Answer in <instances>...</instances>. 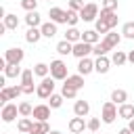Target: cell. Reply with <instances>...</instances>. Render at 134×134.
Instances as JSON below:
<instances>
[{
	"label": "cell",
	"instance_id": "cell-1",
	"mask_svg": "<svg viewBox=\"0 0 134 134\" xmlns=\"http://www.w3.org/2000/svg\"><path fill=\"white\" fill-rule=\"evenodd\" d=\"M36 94L40 96V98H48L50 94H54V77L50 75H46V77H42V82L38 84V88H36Z\"/></svg>",
	"mask_w": 134,
	"mask_h": 134
},
{
	"label": "cell",
	"instance_id": "cell-2",
	"mask_svg": "<svg viewBox=\"0 0 134 134\" xmlns=\"http://www.w3.org/2000/svg\"><path fill=\"white\" fill-rule=\"evenodd\" d=\"M50 75H52L54 80H67V77H69V73H67V63L61 61V59L52 61V63H50Z\"/></svg>",
	"mask_w": 134,
	"mask_h": 134
},
{
	"label": "cell",
	"instance_id": "cell-3",
	"mask_svg": "<svg viewBox=\"0 0 134 134\" xmlns=\"http://www.w3.org/2000/svg\"><path fill=\"white\" fill-rule=\"evenodd\" d=\"M117 115H119V111H117V105H115L113 100H107V103L103 105V113H100V119H103L105 124H113Z\"/></svg>",
	"mask_w": 134,
	"mask_h": 134
},
{
	"label": "cell",
	"instance_id": "cell-4",
	"mask_svg": "<svg viewBox=\"0 0 134 134\" xmlns=\"http://www.w3.org/2000/svg\"><path fill=\"white\" fill-rule=\"evenodd\" d=\"M21 86H23V94H34L38 86H34V69H23L21 73Z\"/></svg>",
	"mask_w": 134,
	"mask_h": 134
},
{
	"label": "cell",
	"instance_id": "cell-5",
	"mask_svg": "<svg viewBox=\"0 0 134 134\" xmlns=\"http://www.w3.org/2000/svg\"><path fill=\"white\" fill-rule=\"evenodd\" d=\"M19 94H23V86H10V88H2L0 90V103H2V107L8 103V100H13V98H17Z\"/></svg>",
	"mask_w": 134,
	"mask_h": 134
},
{
	"label": "cell",
	"instance_id": "cell-6",
	"mask_svg": "<svg viewBox=\"0 0 134 134\" xmlns=\"http://www.w3.org/2000/svg\"><path fill=\"white\" fill-rule=\"evenodd\" d=\"M80 19H82V21H96V19H98V4L88 2V4L80 10Z\"/></svg>",
	"mask_w": 134,
	"mask_h": 134
},
{
	"label": "cell",
	"instance_id": "cell-7",
	"mask_svg": "<svg viewBox=\"0 0 134 134\" xmlns=\"http://www.w3.org/2000/svg\"><path fill=\"white\" fill-rule=\"evenodd\" d=\"M4 59H6V63L21 65V61L25 59V52H23V48H19V46H13V48H8V50L4 52Z\"/></svg>",
	"mask_w": 134,
	"mask_h": 134
},
{
	"label": "cell",
	"instance_id": "cell-8",
	"mask_svg": "<svg viewBox=\"0 0 134 134\" xmlns=\"http://www.w3.org/2000/svg\"><path fill=\"white\" fill-rule=\"evenodd\" d=\"M92 48H94V44H88V42L80 40V42H75V44H73V57L84 59V57H88V54L92 52Z\"/></svg>",
	"mask_w": 134,
	"mask_h": 134
},
{
	"label": "cell",
	"instance_id": "cell-9",
	"mask_svg": "<svg viewBox=\"0 0 134 134\" xmlns=\"http://www.w3.org/2000/svg\"><path fill=\"white\" fill-rule=\"evenodd\" d=\"M17 113H19V107H17V105H13V103H6V105L2 107V113H0V117H2V121L10 124V121H15Z\"/></svg>",
	"mask_w": 134,
	"mask_h": 134
},
{
	"label": "cell",
	"instance_id": "cell-10",
	"mask_svg": "<svg viewBox=\"0 0 134 134\" xmlns=\"http://www.w3.org/2000/svg\"><path fill=\"white\" fill-rule=\"evenodd\" d=\"M31 115H34L36 121H48V117H50V105H36Z\"/></svg>",
	"mask_w": 134,
	"mask_h": 134
},
{
	"label": "cell",
	"instance_id": "cell-11",
	"mask_svg": "<svg viewBox=\"0 0 134 134\" xmlns=\"http://www.w3.org/2000/svg\"><path fill=\"white\" fill-rule=\"evenodd\" d=\"M111 29L117 27V10H109V8H100V15H98Z\"/></svg>",
	"mask_w": 134,
	"mask_h": 134
},
{
	"label": "cell",
	"instance_id": "cell-12",
	"mask_svg": "<svg viewBox=\"0 0 134 134\" xmlns=\"http://www.w3.org/2000/svg\"><path fill=\"white\" fill-rule=\"evenodd\" d=\"M84 128H88V124L84 121V117L75 115V117H71V119H69V132H71V134H82V132H84Z\"/></svg>",
	"mask_w": 134,
	"mask_h": 134
},
{
	"label": "cell",
	"instance_id": "cell-13",
	"mask_svg": "<svg viewBox=\"0 0 134 134\" xmlns=\"http://www.w3.org/2000/svg\"><path fill=\"white\" fill-rule=\"evenodd\" d=\"M119 42H121V36H119V34H115V31H109V34L103 38V42H100V44H103L107 50H113Z\"/></svg>",
	"mask_w": 134,
	"mask_h": 134
},
{
	"label": "cell",
	"instance_id": "cell-14",
	"mask_svg": "<svg viewBox=\"0 0 134 134\" xmlns=\"http://www.w3.org/2000/svg\"><path fill=\"white\" fill-rule=\"evenodd\" d=\"M48 17H50V21H54V23H67V10H63V8H59V6H52V8L48 10Z\"/></svg>",
	"mask_w": 134,
	"mask_h": 134
},
{
	"label": "cell",
	"instance_id": "cell-15",
	"mask_svg": "<svg viewBox=\"0 0 134 134\" xmlns=\"http://www.w3.org/2000/svg\"><path fill=\"white\" fill-rule=\"evenodd\" d=\"M92 71H94V61H92V59H88V57L80 59V63H77V73L88 75V73H92Z\"/></svg>",
	"mask_w": 134,
	"mask_h": 134
},
{
	"label": "cell",
	"instance_id": "cell-16",
	"mask_svg": "<svg viewBox=\"0 0 134 134\" xmlns=\"http://www.w3.org/2000/svg\"><path fill=\"white\" fill-rule=\"evenodd\" d=\"M109 67H111V59L107 54L105 57H96V61H94V71L96 73H107Z\"/></svg>",
	"mask_w": 134,
	"mask_h": 134
},
{
	"label": "cell",
	"instance_id": "cell-17",
	"mask_svg": "<svg viewBox=\"0 0 134 134\" xmlns=\"http://www.w3.org/2000/svg\"><path fill=\"white\" fill-rule=\"evenodd\" d=\"M117 111H119V117L121 119H134V105L132 103H124V105H119L117 107Z\"/></svg>",
	"mask_w": 134,
	"mask_h": 134
},
{
	"label": "cell",
	"instance_id": "cell-18",
	"mask_svg": "<svg viewBox=\"0 0 134 134\" xmlns=\"http://www.w3.org/2000/svg\"><path fill=\"white\" fill-rule=\"evenodd\" d=\"M25 23H27V27H40V25H42L40 13H38V10H29V13L25 15Z\"/></svg>",
	"mask_w": 134,
	"mask_h": 134
},
{
	"label": "cell",
	"instance_id": "cell-19",
	"mask_svg": "<svg viewBox=\"0 0 134 134\" xmlns=\"http://www.w3.org/2000/svg\"><path fill=\"white\" fill-rule=\"evenodd\" d=\"M40 31H42L44 38H54V36H57V23H54V21L42 23V25H40Z\"/></svg>",
	"mask_w": 134,
	"mask_h": 134
},
{
	"label": "cell",
	"instance_id": "cell-20",
	"mask_svg": "<svg viewBox=\"0 0 134 134\" xmlns=\"http://www.w3.org/2000/svg\"><path fill=\"white\" fill-rule=\"evenodd\" d=\"M40 38H44L42 31H40V27H29V29L25 31V40H27L29 44H38Z\"/></svg>",
	"mask_w": 134,
	"mask_h": 134
},
{
	"label": "cell",
	"instance_id": "cell-21",
	"mask_svg": "<svg viewBox=\"0 0 134 134\" xmlns=\"http://www.w3.org/2000/svg\"><path fill=\"white\" fill-rule=\"evenodd\" d=\"M111 100H113L115 105H124V103H128V92H126L124 88H115V90L111 92Z\"/></svg>",
	"mask_w": 134,
	"mask_h": 134
},
{
	"label": "cell",
	"instance_id": "cell-22",
	"mask_svg": "<svg viewBox=\"0 0 134 134\" xmlns=\"http://www.w3.org/2000/svg\"><path fill=\"white\" fill-rule=\"evenodd\" d=\"M82 40L88 42V44H98L100 34H98L96 29H86V31H82Z\"/></svg>",
	"mask_w": 134,
	"mask_h": 134
},
{
	"label": "cell",
	"instance_id": "cell-23",
	"mask_svg": "<svg viewBox=\"0 0 134 134\" xmlns=\"http://www.w3.org/2000/svg\"><path fill=\"white\" fill-rule=\"evenodd\" d=\"M57 52H59L61 57H67V54H73V44H71L69 40H61V42L57 44Z\"/></svg>",
	"mask_w": 134,
	"mask_h": 134
},
{
	"label": "cell",
	"instance_id": "cell-24",
	"mask_svg": "<svg viewBox=\"0 0 134 134\" xmlns=\"http://www.w3.org/2000/svg\"><path fill=\"white\" fill-rule=\"evenodd\" d=\"M73 113L80 115V117L88 115V113H90V105H88V100H75V105H73Z\"/></svg>",
	"mask_w": 134,
	"mask_h": 134
},
{
	"label": "cell",
	"instance_id": "cell-25",
	"mask_svg": "<svg viewBox=\"0 0 134 134\" xmlns=\"http://www.w3.org/2000/svg\"><path fill=\"white\" fill-rule=\"evenodd\" d=\"M111 63L117 65V67H121V65L128 63V54H126L124 50H113V54H111Z\"/></svg>",
	"mask_w": 134,
	"mask_h": 134
},
{
	"label": "cell",
	"instance_id": "cell-26",
	"mask_svg": "<svg viewBox=\"0 0 134 134\" xmlns=\"http://www.w3.org/2000/svg\"><path fill=\"white\" fill-rule=\"evenodd\" d=\"M48 132H50L48 121H34V126L29 130V134H48Z\"/></svg>",
	"mask_w": 134,
	"mask_h": 134
},
{
	"label": "cell",
	"instance_id": "cell-27",
	"mask_svg": "<svg viewBox=\"0 0 134 134\" xmlns=\"http://www.w3.org/2000/svg\"><path fill=\"white\" fill-rule=\"evenodd\" d=\"M65 84H69V86H73V88H77V90H82V88H84V75H82V73H75V75H69V77L65 80Z\"/></svg>",
	"mask_w": 134,
	"mask_h": 134
},
{
	"label": "cell",
	"instance_id": "cell-28",
	"mask_svg": "<svg viewBox=\"0 0 134 134\" xmlns=\"http://www.w3.org/2000/svg\"><path fill=\"white\" fill-rule=\"evenodd\" d=\"M65 40H69L71 44H75V42L82 40V31H80L77 27H69V29L65 31Z\"/></svg>",
	"mask_w": 134,
	"mask_h": 134
},
{
	"label": "cell",
	"instance_id": "cell-29",
	"mask_svg": "<svg viewBox=\"0 0 134 134\" xmlns=\"http://www.w3.org/2000/svg\"><path fill=\"white\" fill-rule=\"evenodd\" d=\"M48 73H50V65H46V63H36V65H34V75L46 77Z\"/></svg>",
	"mask_w": 134,
	"mask_h": 134
},
{
	"label": "cell",
	"instance_id": "cell-30",
	"mask_svg": "<svg viewBox=\"0 0 134 134\" xmlns=\"http://www.w3.org/2000/svg\"><path fill=\"white\" fill-rule=\"evenodd\" d=\"M23 73V69L19 67V65H15V63H8L6 67H4V75L6 77H17V75H21Z\"/></svg>",
	"mask_w": 134,
	"mask_h": 134
},
{
	"label": "cell",
	"instance_id": "cell-31",
	"mask_svg": "<svg viewBox=\"0 0 134 134\" xmlns=\"http://www.w3.org/2000/svg\"><path fill=\"white\" fill-rule=\"evenodd\" d=\"M2 23L6 25V29H17V27H19V19H17V15H10V13L2 19Z\"/></svg>",
	"mask_w": 134,
	"mask_h": 134
},
{
	"label": "cell",
	"instance_id": "cell-32",
	"mask_svg": "<svg viewBox=\"0 0 134 134\" xmlns=\"http://www.w3.org/2000/svg\"><path fill=\"white\" fill-rule=\"evenodd\" d=\"M94 29H96L98 34H103V36H107V34L111 31V27H109V25H107V23H105V21H103L100 17H98V19L94 21Z\"/></svg>",
	"mask_w": 134,
	"mask_h": 134
},
{
	"label": "cell",
	"instance_id": "cell-33",
	"mask_svg": "<svg viewBox=\"0 0 134 134\" xmlns=\"http://www.w3.org/2000/svg\"><path fill=\"white\" fill-rule=\"evenodd\" d=\"M61 94H63L65 98H75V96H77V88H73V86H69V84H63Z\"/></svg>",
	"mask_w": 134,
	"mask_h": 134
},
{
	"label": "cell",
	"instance_id": "cell-34",
	"mask_svg": "<svg viewBox=\"0 0 134 134\" xmlns=\"http://www.w3.org/2000/svg\"><path fill=\"white\" fill-rule=\"evenodd\" d=\"M63 94H50L48 96V105H50V109H59L61 105H63Z\"/></svg>",
	"mask_w": 134,
	"mask_h": 134
},
{
	"label": "cell",
	"instance_id": "cell-35",
	"mask_svg": "<svg viewBox=\"0 0 134 134\" xmlns=\"http://www.w3.org/2000/svg\"><path fill=\"white\" fill-rule=\"evenodd\" d=\"M31 126H34V121H31L29 117H21L19 124H17V130H19V132H29Z\"/></svg>",
	"mask_w": 134,
	"mask_h": 134
},
{
	"label": "cell",
	"instance_id": "cell-36",
	"mask_svg": "<svg viewBox=\"0 0 134 134\" xmlns=\"http://www.w3.org/2000/svg\"><path fill=\"white\" fill-rule=\"evenodd\" d=\"M121 34H124V38H128V40H134V21H128V23H124V27H121Z\"/></svg>",
	"mask_w": 134,
	"mask_h": 134
},
{
	"label": "cell",
	"instance_id": "cell-37",
	"mask_svg": "<svg viewBox=\"0 0 134 134\" xmlns=\"http://www.w3.org/2000/svg\"><path fill=\"white\" fill-rule=\"evenodd\" d=\"M77 21H80V13H75V10H69V8H67V25H69V27H75V25H77Z\"/></svg>",
	"mask_w": 134,
	"mask_h": 134
},
{
	"label": "cell",
	"instance_id": "cell-38",
	"mask_svg": "<svg viewBox=\"0 0 134 134\" xmlns=\"http://www.w3.org/2000/svg\"><path fill=\"white\" fill-rule=\"evenodd\" d=\"M31 113H34V107L29 103H19V115L21 117H29Z\"/></svg>",
	"mask_w": 134,
	"mask_h": 134
},
{
	"label": "cell",
	"instance_id": "cell-39",
	"mask_svg": "<svg viewBox=\"0 0 134 134\" xmlns=\"http://www.w3.org/2000/svg\"><path fill=\"white\" fill-rule=\"evenodd\" d=\"M21 8H25L27 13L29 10H36L38 8V0H21Z\"/></svg>",
	"mask_w": 134,
	"mask_h": 134
},
{
	"label": "cell",
	"instance_id": "cell-40",
	"mask_svg": "<svg viewBox=\"0 0 134 134\" xmlns=\"http://www.w3.org/2000/svg\"><path fill=\"white\" fill-rule=\"evenodd\" d=\"M84 6H86V4H84V0H69V10H75V13H80Z\"/></svg>",
	"mask_w": 134,
	"mask_h": 134
},
{
	"label": "cell",
	"instance_id": "cell-41",
	"mask_svg": "<svg viewBox=\"0 0 134 134\" xmlns=\"http://www.w3.org/2000/svg\"><path fill=\"white\" fill-rule=\"evenodd\" d=\"M92 52H94L96 57H105V54H107L109 50H107V48H105V46H103V44L98 42V44H94V48H92Z\"/></svg>",
	"mask_w": 134,
	"mask_h": 134
},
{
	"label": "cell",
	"instance_id": "cell-42",
	"mask_svg": "<svg viewBox=\"0 0 134 134\" xmlns=\"http://www.w3.org/2000/svg\"><path fill=\"white\" fill-rule=\"evenodd\" d=\"M98 126H100V119H98V117H92V119L88 121V130H90V132H96Z\"/></svg>",
	"mask_w": 134,
	"mask_h": 134
},
{
	"label": "cell",
	"instance_id": "cell-43",
	"mask_svg": "<svg viewBox=\"0 0 134 134\" xmlns=\"http://www.w3.org/2000/svg\"><path fill=\"white\" fill-rule=\"evenodd\" d=\"M100 8H109V10H117V0H103Z\"/></svg>",
	"mask_w": 134,
	"mask_h": 134
},
{
	"label": "cell",
	"instance_id": "cell-44",
	"mask_svg": "<svg viewBox=\"0 0 134 134\" xmlns=\"http://www.w3.org/2000/svg\"><path fill=\"white\" fill-rule=\"evenodd\" d=\"M128 61H130V63H132V65H134V48H132V50H130V52H128Z\"/></svg>",
	"mask_w": 134,
	"mask_h": 134
},
{
	"label": "cell",
	"instance_id": "cell-45",
	"mask_svg": "<svg viewBox=\"0 0 134 134\" xmlns=\"http://www.w3.org/2000/svg\"><path fill=\"white\" fill-rule=\"evenodd\" d=\"M128 128H130V132L134 134V119H130V121H128Z\"/></svg>",
	"mask_w": 134,
	"mask_h": 134
},
{
	"label": "cell",
	"instance_id": "cell-46",
	"mask_svg": "<svg viewBox=\"0 0 134 134\" xmlns=\"http://www.w3.org/2000/svg\"><path fill=\"white\" fill-rule=\"evenodd\" d=\"M119 134H132V132H130V128H121V130H119Z\"/></svg>",
	"mask_w": 134,
	"mask_h": 134
},
{
	"label": "cell",
	"instance_id": "cell-47",
	"mask_svg": "<svg viewBox=\"0 0 134 134\" xmlns=\"http://www.w3.org/2000/svg\"><path fill=\"white\" fill-rule=\"evenodd\" d=\"M48 134H61V132H59V130H50Z\"/></svg>",
	"mask_w": 134,
	"mask_h": 134
},
{
	"label": "cell",
	"instance_id": "cell-48",
	"mask_svg": "<svg viewBox=\"0 0 134 134\" xmlns=\"http://www.w3.org/2000/svg\"><path fill=\"white\" fill-rule=\"evenodd\" d=\"M4 134H6V132H4Z\"/></svg>",
	"mask_w": 134,
	"mask_h": 134
},
{
	"label": "cell",
	"instance_id": "cell-49",
	"mask_svg": "<svg viewBox=\"0 0 134 134\" xmlns=\"http://www.w3.org/2000/svg\"><path fill=\"white\" fill-rule=\"evenodd\" d=\"M82 134H84V132H82Z\"/></svg>",
	"mask_w": 134,
	"mask_h": 134
},
{
	"label": "cell",
	"instance_id": "cell-50",
	"mask_svg": "<svg viewBox=\"0 0 134 134\" xmlns=\"http://www.w3.org/2000/svg\"><path fill=\"white\" fill-rule=\"evenodd\" d=\"M48 2H50V0H48Z\"/></svg>",
	"mask_w": 134,
	"mask_h": 134
}]
</instances>
